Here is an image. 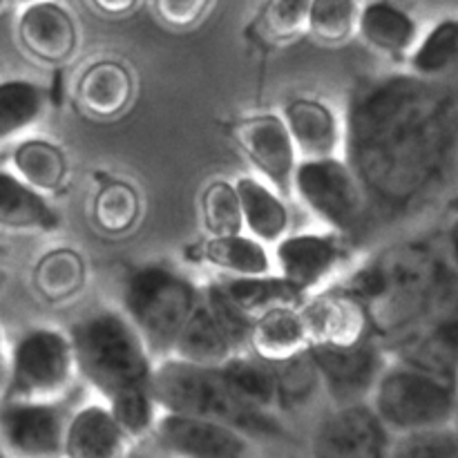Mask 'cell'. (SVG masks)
Returning <instances> with one entry per match:
<instances>
[{
    "label": "cell",
    "instance_id": "6da1fadb",
    "mask_svg": "<svg viewBox=\"0 0 458 458\" xmlns=\"http://www.w3.org/2000/svg\"><path fill=\"white\" fill-rule=\"evenodd\" d=\"M458 155V98L441 81L392 74L358 85L343 157L369 208L405 213L432 197Z\"/></svg>",
    "mask_w": 458,
    "mask_h": 458
},
{
    "label": "cell",
    "instance_id": "7a4b0ae2",
    "mask_svg": "<svg viewBox=\"0 0 458 458\" xmlns=\"http://www.w3.org/2000/svg\"><path fill=\"white\" fill-rule=\"evenodd\" d=\"M76 374L101 396L134 443L152 437L159 407L152 396L155 358L121 309H101L70 329Z\"/></svg>",
    "mask_w": 458,
    "mask_h": 458
},
{
    "label": "cell",
    "instance_id": "3957f363",
    "mask_svg": "<svg viewBox=\"0 0 458 458\" xmlns=\"http://www.w3.org/2000/svg\"><path fill=\"white\" fill-rule=\"evenodd\" d=\"M454 277L428 244H401L358 267L340 286L365 307L378 343H398L450 309Z\"/></svg>",
    "mask_w": 458,
    "mask_h": 458
},
{
    "label": "cell",
    "instance_id": "277c9868",
    "mask_svg": "<svg viewBox=\"0 0 458 458\" xmlns=\"http://www.w3.org/2000/svg\"><path fill=\"white\" fill-rule=\"evenodd\" d=\"M152 396L159 411L217 420L246 437L268 438L284 434L280 416L250 410L224 380L219 367L192 365L179 358H164L155 365Z\"/></svg>",
    "mask_w": 458,
    "mask_h": 458
},
{
    "label": "cell",
    "instance_id": "5b68a950",
    "mask_svg": "<svg viewBox=\"0 0 458 458\" xmlns=\"http://www.w3.org/2000/svg\"><path fill=\"white\" fill-rule=\"evenodd\" d=\"M197 304L199 286L186 273L161 262L134 268L121 293V313L141 335L155 362L170 358Z\"/></svg>",
    "mask_w": 458,
    "mask_h": 458
},
{
    "label": "cell",
    "instance_id": "8992f818",
    "mask_svg": "<svg viewBox=\"0 0 458 458\" xmlns=\"http://www.w3.org/2000/svg\"><path fill=\"white\" fill-rule=\"evenodd\" d=\"M369 405L394 437L447 428L458 414V380L389 358Z\"/></svg>",
    "mask_w": 458,
    "mask_h": 458
},
{
    "label": "cell",
    "instance_id": "52a82bcc",
    "mask_svg": "<svg viewBox=\"0 0 458 458\" xmlns=\"http://www.w3.org/2000/svg\"><path fill=\"white\" fill-rule=\"evenodd\" d=\"M76 376L70 335L54 327H34L9 353L3 401H65Z\"/></svg>",
    "mask_w": 458,
    "mask_h": 458
},
{
    "label": "cell",
    "instance_id": "ba28073f",
    "mask_svg": "<svg viewBox=\"0 0 458 458\" xmlns=\"http://www.w3.org/2000/svg\"><path fill=\"white\" fill-rule=\"evenodd\" d=\"M293 197L325 224L327 231L347 240L362 231L371 213L365 191L344 157L300 161L293 177Z\"/></svg>",
    "mask_w": 458,
    "mask_h": 458
},
{
    "label": "cell",
    "instance_id": "9c48e42d",
    "mask_svg": "<svg viewBox=\"0 0 458 458\" xmlns=\"http://www.w3.org/2000/svg\"><path fill=\"white\" fill-rule=\"evenodd\" d=\"M65 401H0V443L9 458H63Z\"/></svg>",
    "mask_w": 458,
    "mask_h": 458
},
{
    "label": "cell",
    "instance_id": "30bf717a",
    "mask_svg": "<svg viewBox=\"0 0 458 458\" xmlns=\"http://www.w3.org/2000/svg\"><path fill=\"white\" fill-rule=\"evenodd\" d=\"M309 358L320 378V387L334 407L369 403L371 392L387 365L383 343L367 338L353 347H309Z\"/></svg>",
    "mask_w": 458,
    "mask_h": 458
},
{
    "label": "cell",
    "instance_id": "8fae6325",
    "mask_svg": "<svg viewBox=\"0 0 458 458\" xmlns=\"http://www.w3.org/2000/svg\"><path fill=\"white\" fill-rule=\"evenodd\" d=\"M242 155L258 170L259 179L284 199L293 197V177L300 159L284 119L276 112L242 116L231 128Z\"/></svg>",
    "mask_w": 458,
    "mask_h": 458
},
{
    "label": "cell",
    "instance_id": "7c38bea8",
    "mask_svg": "<svg viewBox=\"0 0 458 458\" xmlns=\"http://www.w3.org/2000/svg\"><path fill=\"white\" fill-rule=\"evenodd\" d=\"M273 268L309 298L347 264L349 240L338 233H289L273 246Z\"/></svg>",
    "mask_w": 458,
    "mask_h": 458
},
{
    "label": "cell",
    "instance_id": "4fadbf2b",
    "mask_svg": "<svg viewBox=\"0 0 458 458\" xmlns=\"http://www.w3.org/2000/svg\"><path fill=\"white\" fill-rule=\"evenodd\" d=\"M394 434L369 403L334 407L311 434V458H389Z\"/></svg>",
    "mask_w": 458,
    "mask_h": 458
},
{
    "label": "cell",
    "instance_id": "5bb4252c",
    "mask_svg": "<svg viewBox=\"0 0 458 458\" xmlns=\"http://www.w3.org/2000/svg\"><path fill=\"white\" fill-rule=\"evenodd\" d=\"M152 437L177 458H258L253 438L217 420L161 411Z\"/></svg>",
    "mask_w": 458,
    "mask_h": 458
},
{
    "label": "cell",
    "instance_id": "9a60e30c",
    "mask_svg": "<svg viewBox=\"0 0 458 458\" xmlns=\"http://www.w3.org/2000/svg\"><path fill=\"white\" fill-rule=\"evenodd\" d=\"M309 347H353L371 335L365 307L340 284L316 291L300 304Z\"/></svg>",
    "mask_w": 458,
    "mask_h": 458
},
{
    "label": "cell",
    "instance_id": "2e32d148",
    "mask_svg": "<svg viewBox=\"0 0 458 458\" xmlns=\"http://www.w3.org/2000/svg\"><path fill=\"white\" fill-rule=\"evenodd\" d=\"M18 40L34 61L61 67L79 49V27L74 18L54 0L27 4L18 18Z\"/></svg>",
    "mask_w": 458,
    "mask_h": 458
},
{
    "label": "cell",
    "instance_id": "e0dca14e",
    "mask_svg": "<svg viewBox=\"0 0 458 458\" xmlns=\"http://www.w3.org/2000/svg\"><path fill=\"white\" fill-rule=\"evenodd\" d=\"M282 119L300 161L343 157L344 123L327 101L316 97L291 98L282 110Z\"/></svg>",
    "mask_w": 458,
    "mask_h": 458
},
{
    "label": "cell",
    "instance_id": "ac0fdd59",
    "mask_svg": "<svg viewBox=\"0 0 458 458\" xmlns=\"http://www.w3.org/2000/svg\"><path fill=\"white\" fill-rule=\"evenodd\" d=\"M394 358L458 380V307L447 309L414 334L394 343Z\"/></svg>",
    "mask_w": 458,
    "mask_h": 458
},
{
    "label": "cell",
    "instance_id": "d6986e66",
    "mask_svg": "<svg viewBox=\"0 0 458 458\" xmlns=\"http://www.w3.org/2000/svg\"><path fill=\"white\" fill-rule=\"evenodd\" d=\"M134 441L121 429L103 403L72 411L63 458H132Z\"/></svg>",
    "mask_w": 458,
    "mask_h": 458
},
{
    "label": "cell",
    "instance_id": "ffe728a7",
    "mask_svg": "<svg viewBox=\"0 0 458 458\" xmlns=\"http://www.w3.org/2000/svg\"><path fill=\"white\" fill-rule=\"evenodd\" d=\"M134 76L125 63L116 58H101L85 67L76 83V103L81 110L101 121L116 119L130 107L134 98Z\"/></svg>",
    "mask_w": 458,
    "mask_h": 458
},
{
    "label": "cell",
    "instance_id": "44dd1931",
    "mask_svg": "<svg viewBox=\"0 0 458 458\" xmlns=\"http://www.w3.org/2000/svg\"><path fill=\"white\" fill-rule=\"evenodd\" d=\"M358 36L374 52L389 58H410L420 38L419 22L392 0H374L360 7Z\"/></svg>",
    "mask_w": 458,
    "mask_h": 458
},
{
    "label": "cell",
    "instance_id": "7402d4cb",
    "mask_svg": "<svg viewBox=\"0 0 458 458\" xmlns=\"http://www.w3.org/2000/svg\"><path fill=\"white\" fill-rule=\"evenodd\" d=\"M309 349L300 307H276L253 318L249 353L267 365H282L302 356Z\"/></svg>",
    "mask_w": 458,
    "mask_h": 458
},
{
    "label": "cell",
    "instance_id": "603a6c76",
    "mask_svg": "<svg viewBox=\"0 0 458 458\" xmlns=\"http://www.w3.org/2000/svg\"><path fill=\"white\" fill-rule=\"evenodd\" d=\"M242 206L244 233L264 246H276L291 233V210L286 199L277 195L259 177L242 174L233 182Z\"/></svg>",
    "mask_w": 458,
    "mask_h": 458
},
{
    "label": "cell",
    "instance_id": "cb8c5ba5",
    "mask_svg": "<svg viewBox=\"0 0 458 458\" xmlns=\"http://www.w3.org/2000/svg\"><path fill=\"white\" fill-rule=\"evenodd\" d=\"M242 353L237 347L235 340L228 335L224 329L222 322L215 318L210 311L208 304L201 300L199 291V304L192 311L191 320L179 334L177 343H174L173 353L170 358H179V360L192 362V365H204V367H219L228 360V358Z\"/></svg>",
    "mask_w": 458,
    "mask_h": 458
},
{
    "label": "cell",
    "instance_id": "d4e9b609",
    "mask_svg": "<svg viewBox=\"0 0 458 458\" xmlns=\"http://www.w3.org/2000/svg\"><path fill=\"white\" fill-rule=\"evenodd\" d=\"M61 217L45 195L0 170V226L16 233H52Z\"/></svg>",
    "mask_w": 458,
    "mask_h": 458
},
{
    "label": "cell",
    "instance_id": "484cf974",
    "mask_svg": "<svg viewBox=\"0 0 458 458\" xmlns=\"http://www.w3.org/2000/svg\"><path fill=\"white\" fill-rule=\"evenodd\" d=\"M31 284L47 304H70L88 286V262L72 246L49 249L36 259Z\"/></svg>",
    "mask_w": 458,
    "mask_h": 458
},
{
    "label": "cell",
    "instance_id": "4316f807",
    "mask_svg": "<svg viewBox=\"0 0 458 458\" xmlns=\"http://www.w3.org/2000/svg\"><path fill=\"white\" fill-rule=\"evenodd\" d=\"M12 165L18 179L45 197L61 192L72 173L67 152L58 143L38 137L25 139L13 148Z\"/></svg>",
    "mask_w": 458,
    "mask_h": 458
},
{
    "label": "cell",
    "instance_id": "83f0119b",
    "mask_svg": "<svg viewBox=\"0 0 458 458\" xmlns=\"http://www.w3.org/2000/svg\"><path fill=\"white\" fill-rule=\"evenodd\" d=\"M197 258L208 267L226 273V277H255L276 273L273 258L264 244L246 233L206 237L197 246Z\"/></svg>",
    "mask_w": 458,
    "mask_h": 458
},
{
    "label": "cell",
    "instance_id": "f1b7e54d",
    "mask_svg": "<svg viewBox=\"0 0 458 458\" xmlns=\"http://www.w3.org/2000/svg\"><path fill=\"white\" fill-rule=\"evenodd\" d=\"M219 371H222L231 392L244 405H249L250 410L264 411V414L280 416V411H277V383L271 365L258 360L253 353L242 352L228 358L224 365H219Z\"/></svg>",
    "mask_w": 458,
    "mask_h": 458
},
{
    "label": "cell",
    "instance_id": "f546056e",
    "mask_svg": "<svg viewBox=\"0 0 458 458\" xmlns=\"http://www.w3.org/2000/svg\"><path fill=\"white\" fill-rule=\"evenodd\" d=\"M219 282L228 298L250 318H258L259 313L276 307H300L307 300V295L300 293L277 273L255 277H224Z\"/></svg>",
    "mask_w": 458,
    "mask_h": 458
},
{
    "label": "cell",
    "instance_id": "4dcf8cb0",
    "mask_svg": "<svg viewBox=\"0 0 458 458\" xmlns=\"http://www.w3.org/2000/svg\"><path fill=\"white\" fill-rule=\"evenodd\" d=\"M47 88L25 79L0 83V141L34 128L49 107Z\"/></svg>",
    "mask_w": 458,
    "mask_h": 458
},
{
    "label": "cell",
    "instance_id": "1f68e13d",
    "mask_svg": "<svg viewBox=\"0 0 458 458\" xmlns=\"http://www.w3.org/2000/svg\"><path fill=\"white\" fill-rule=\"evenodd\" d=\"M407 63L410 74L419 79L443 81L450 76L458 67V18H445L420 36Z\"/></svg>",
    "mask_w": 458,
    "mask_h": 458
},
{
    "label": "cell",
    "instance_id": "d6a6232c",
    "mask_svg": "<svg viewBox=\"0 0 458 458\" xmlns=\"http://www.w3.org/2000/svg\"><path fill=\"white\" fill-rule=\"evenodd\" d=\"M94 224L106 235H125L141 219V197L125 179L107 177L92 199Z\"/></svg>",
    "mask_w": 458,
    "mask_h": 458
},
{
    "label": "cell",
    "instance_id": "836d02e7",
    "mask_svg": "<svg viewBox=\"0 0 458 458\" xmlns=\"http://www.w3.org/2000/svg\"><path fill=\"white\" fill-rule=\"evenodd\" d=\"M360 4L358 0H313L307 34L316 43L338 47L358 36Z\"/></svg>",
    "mask_w": 458,
    "mask_h": 458
},
{
    "label": "cell",
    "instance_id": "e575fe53",
    "mask_svg": "<svg viewBox=\"0 0 458 458\" xmlns=\"http://www.w3.org/2000/svg\"><path fill=\"white\" fill-rule=\"evenodd\" d=\"M201 226L206 237H222L244 233L240 197L228 179H213L199 197Z\"/></svg>",
    "mask_w": 458,
    "mask_h": 458
},
{
    "label": "cell",
    "instance_id": "d590c367",
    "mask_svg": "<svg viewBox=\"0 0 458 458\" xmlns=\"http://www.w3.org/2000/svg\"><path fill=\"white\" fill-rule=\"evenodd\" d=\"M271 367L277 383V411L280 414L302 410L316 396V392L322 389L316 367L307 352L293 360Z\"/></svg>",
    "mask_w": 458,
    "mask_h": 458
},
{
    "label": "cell",
    "instance_id": "8d00e7d4",
    "mask_svg": "<svg viewBox=\"0 0 458 458\" xmlns=\"http://www.w3.org/2000/svg\"><path fill=\"white\" fill-rule=\"evenodd\" d=\"M313 0H267L259 16L264 38L271 43H291L307 34Z\"/></svg>",
    "mask_w": 458,
    "mask_h": 458
},
{
    "label": "cell",
    "instance_id": "74e56055",
    "mask_svg": "<svg viewBox=\"0 0 458 458\" xmlns=\"http://www.w3.org/2000/svg\"><path fill=\"white\" fill-rule=\"evenodd\" d=\"M389 458H458V429L447 425L398 434L389 447Z\"/></svg>",
    "mask_w": 458,
    "mask_h": 458
},
{
    "label": "cell",
    "instance_id": "f35d334b",
    "mask_svg": "<svg viewBox=\"0 0 458 458\" xmlns=\"http://www.w3.org/2000/svg\"><path fill=\"white\" fill-rule=\"evenodd\" d=\"M213 7V0H155V13L173 30L195 27Z\"/></svg>",
    "mask_w": 458,
    "mask_h": 458
},
{
    "label": "cell",
    "instance_id": "ab89813d",
    "mask_svg": "<svg viewBox=\"0 0 458 458\" xmlns=\"http://www.w3.org/2000/svg\"><path fill=\"white\" fill-rule=\"evenodd\" d=\"M94 4V9L106 16H128L134 9L139 7L141 0H89Z\"/></svg>",
    "mask_w": 458,
    "mask_h": 458
},
{
    "label": "cell",
    "instance_id": "60d3db41",
    "mask_svg": "<svg viewBox=\"0 0 458 458\" xmlns=\"http://www.w3.org/2000/svg\"><path fill=\"white\" fill-rule=\"evenodd\" d=\"M7 376H9V356L4 353L3 334H0V401H3L4 389H7Z\"/></svg>",
    "mask_w": 458,
    "mask_h": 458
},
{
    "label": "cell",
    "instance_id": "b9f144b4",
    "mask_svg": "<svg viewBox=\"0 0 458 458\" xmlns=\"http://www.w3.org/2000/svg\"><path fill=\"white\" fill-rule=\"evenodd\" d=\"M21 3H22V4H25V7H27V4H34V3H43V0H21Z\"/></svg>",
    "mask_w": 458,
    "mask_h": 458
},
{
    "label": "cell",
    "instance_id": "7bdbcfd3",
    "mask_svg": "<svg viewBox=\"0 0 458 458\" xmlns=\"http://www.w3.org/2000/svg\"><path fill=\"white\" fill-rule=\"evenodd\" d=\"M0 458H9V456H7V452H4L3 443H0Z\"/></svg>",
    "mask_w": 458,
    "mask_h": 458
},
{
    "label": "cell",
    "instance_id": "ee69618b",
    "mask_svg": "<svg viewBox=\"0 0 458 458\" xmlns=\"http://www.w3.org/2000/svg\"><path fill=\"white\" fill-rule=\"evenodd\" d=\"M4 4H7V0H0V9H3Z\"/></svg>",
    "mask_w": 458,
    "mask_h": 458
},
{
    "label": "cell",
    "instance_id": "f6af8a7d",
    "mask_svg": "<svg viewBox=\"0 0 458 458\" xmlns=\"http://www.w3.org/2000/svg\"><path fill=\"white\" fill-rule=\"evenodd\" d=\"M132 458H143V456H139V454H134V456H132Z\"/></svg>",
    "mask_w": 458,
    "mask_h": 458
}]
</instances>
